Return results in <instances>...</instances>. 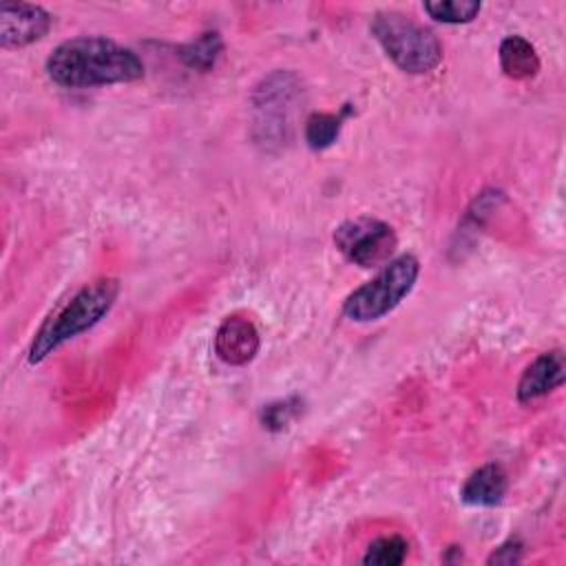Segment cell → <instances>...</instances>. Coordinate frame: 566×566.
Masks as SVG:
<instances>
[{
    "label": "cell",
    "mask_w": 566,
    "mask_h": 566,
    "mask_svg": "<svg viewBox=\"0 0 566 566\" xmlns=\"http://www.w3.org/2000/svg\"><path fill=\"white\" fill-rule=\"evenodd\" d=\"M49 77L66 88L135 82L144 75L137 53L111 38L80 35L57 44L46 57Z\"/></svg>",
    "instance_id": "cell-1"
},
{
    "label": "cell",
    "mask_w": 566,
    "mask_h": 566,
    "mask_svg": "<svg viewBox=\"0 0 566 566\" xmlns=\"http://www.w3.org/2000/svg\"><path fill=\"white\" fill-rule=\"evenodd\" d=\"M117 294V279H97L62 301L35 332L27 356L29 365L42 363L51 352H55L71 338L95 327L111 312Z\"/></svg>",
    "instance_id": "cell-2"
},
{
    "label": "cell",
    "mask_w": 566,
    "mask_h": 566,
    "mask_svg": "<svg viewBox=\"0 0 566 566\" xmlns=\"http://www.w3.org/2000/svg\"><path fill=\"white\" fill-rule=\"evenodd\" d=\"M371 33L391 62L405 73H429L442 60V44L433 31L398 11L376 13L371 20Z\"/></svg>",
    "instance_id": "cell-3"
},
{
    "label": "cell",
    "mask_w": 566,
    "mask_h": 566,
    "mask_svg": "<svg viewBox=\"0 0 566 566\" xmlns=\"http://www.w3.org/2000/svg\"><path fill=\"white\" fill-rule=\"evenodd\" d=\"M418 274L420 263L413 254L389 259L374 279L345 298L343 314L356 323H369L389 314L413 290Z\"/></svg>",
    "instance_id": "cell-4"
},
{
    "label": "cell",
    "mask_w": 566,
    "mask_h": 566,
    "mask_svg": "<svg viewBox=\"0 0 566 566\" xmlns=\"http://www.w3.org/2000/svg\"><path fill=\"white\" fill-rule=\"evenodd\" d=\"M334 243L354 265L374 268L385 265L391 259L398 237L389 223L376 217H356L336 228Z\"/></svg>",
    "instance_id": "cell-5"
},
{
    "label": "cell",
    "mask_w": 566,
    "mask_h": 566,
    "mask_svg": "<svg viewBox=\"0 0 566 566\" xmlns=\"http://www.w3.org/2000/svg\"><path fill=\"white\" fill-rule=\"evenodd\" d=\"M51 29V15L27 2L0 4V44L4 49H20L42 40Z\"/></svg>",
    "instance_id": "cell-6"
},
{
    "label": "cell",
    "mask_w": 566,
    "mask_h": 566,
    "mask_svg": "<svg viewBox=\"0 0 566 566\" xmlns=\"http://www.w3.org/2000/svg\"><path fill=\"white\" fill-rule=\"evenodd\" d=\"M261 338L256 325L243 316V314H232L221 321L214 334V354L226 363V365H245L250 363L256 352H259Z\"/></svg>",
    "instance_id": "cell-7"
},
{
    "label": "cell",
    "mask_w": 566,
    "mask_h": 566,
    "mask_svg": "<svg viewBox=\"0 0 566 566\" xmlns=\"http://www.w3.org/2000/svg\"><path fill=\"white\" fill-rule=\"evenodd\" d=\"M566 380V360L562 349H551L539 354L520 376L517 382V400L520 402H533L557 387H562Z\"/></svg>",
    "instance_id": "cell-8"
},
{
    "label": "cell",
    "mask_w": 566,
    "mask_h": 566,
    "mask_svg": "<svg viewBox=\"0 0 566 566\" xmlns=\"http://www.w3.org/2000/svg\"><path fill=\"white\" fill-rule=\"evenodd\" d=\"M506 489H509V478L504 469L491 462V464H482L467 478V482L462 484L460 497L469 506H495L502 502Z\"/></svg>",
    "instance_id": "cell-9"
},
{
    "label": "cell",
    "mask_w": 566,
    "mask_h": 566,
    "mask_svg": "<svg viewBox=\"0 0 566 566\" xmlns=\"http://www.w3.org/2000/svg\"><path fill=\"white\" fill-rule=\"evenodd\" d=\"M500 66L504 75L513 80L535 77L539 71V57L535 46L522 35H509L500 42Z\"/></svg>",
    "instance_id": "cell-10"
},
{
    "label": "cell",
    "mask_w": 566,
    "mask_h": 566,
    "mask_svg": "<svg viewBox=\"0 0 566 566\" xmlns=\"http://www.w3.org/2000/svg\"><path fill=\"white\" fill-rule=\"evenodd\" d=\"M221 49H223V42H221V35L217 31H203L201 35H197L192 42L184 44L179 49V55L184 60V64L188 69H195V71H210L214 66V62L219 60L221 55Z\"/></svg>",
    "instance_id": "cell-11"
},
{
    "label": "cell",
    "mask_w": 566,
    "mask_h": 566,
    "mask_svg": "<svg viewBox=\"0 0 566 566\" xmlns=\"http://www.w3.org/2000/svg\"><path fill=\"white\" fill-rule=\"evenodd\" d=\"M409 553V542L400 535H385L374 539L365 555H363V564H371V566H398L405 562Z\"/></svg>",
    "instance_id": "cell-12"
},
{
    "label": "cell",
    "mask_w": 566,
    "mask_h": 566,
    "mask_svg": "<svg viewBox=\"0 0 566 566\" xmlns=\"http://www.w3.org/2000/svg\"><path fill=\"white\" fill-rule=\"evenodd\" d=\"M422 9L436 20L444 24H464L471 22L480 13V2L475 0H429Z\"/></svg>",
    "instance_id": "cell-13"
},
{
    "label": "cell",
    "mask_w": 566,
    "mask_h": 566,
    "mask_svg": "<svg viewBox=\"0 0 566 566\" xmlns=\"http://www.w3.org/2000/svg\"><path fill=\"white\" fill-rule=\"evenodd\" d=\"M343 117L334 113H312L305 122V142L312 150L332 146L340 133Z\"/></svg>",
    "instance_id": "cell-14"
},
{
    "label": "cell",
    "mask_w": 566,
    "mask_h": 566,
    "mask_svg": "<svg viewBox=\"0 0 566 566\" xmlns=\"http://www.w3.org/2000/svg\"><path fill=\"white\" fill-rule=\"evenodd\" d=\"M301 407H303V402L298 398H285V400L272 402V405L263 407L261 422L270 431H281L301 413Z\"/></svg>",
    "instance_id": "cell-15"
},
{
    "label": "cell",
    "mask_w": 566,
    "mask_h": 566,
    "mask_svg": "<svg viewBox=\"0 0 566 566\" xmlns=\"http://www.w3.org/2000/svg\"><path fill=\"white\" fill-rule=\"evenodd\" d=\"M522 559V544L517 539H509L502 546H497L491 555H489V564H515Z\"/></svg>",
    "instance_id": "cell-16"
}]
</instances>
